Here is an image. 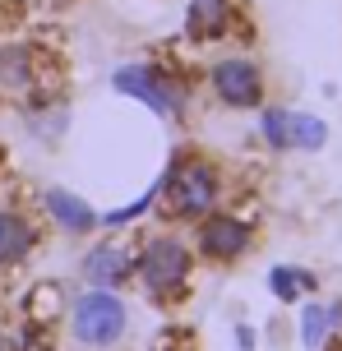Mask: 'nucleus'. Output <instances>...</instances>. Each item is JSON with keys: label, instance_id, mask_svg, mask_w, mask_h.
<instances>
[{"label": "nucleus", "instance_id": "obj_1", "mask_svg": "<svg viewBox=\"0 0 342 351\" xmlns=\"http://www.w3.org/2000/svg\"><path fill=\"white\" fill-rule=\"evenodd\" d=\"M158 194H162L167 217H204V213L217 208V199H222V180H217V167L208 158H199V153H180V158L167 167Z\"/></svg>", "mask_w": 342, "mask_h": 351}, {"label": "nucleus", "instance_id": "obj_2", "mask_svg": "<svg viewBox=\"0 0 342 351\" xmlns=\"http://www.w3.org/2000/svg\"><path fill=\"white\" fill-rule=\"evenodd\" d=\"M134 273L144 282V291L153 300H176L185 296V287L195 278V250L176 241V236H153L139 259H134Z\"/></svg>", "mask_w": 342, "mask_h": 351}, {"label": "nucleus", "instance_id": "obj_3", "mask_svg": "<svg viewBox=\"0 0 342 351\" xmlns=\"http://www.w3.org/2000/svg\"><path fill=\"white\" fill-rule=\"evenodd\" d=\"M125 324H130L125 300L116 296L111 287H93V291H84L70 305V328L84 347H111L116 337L125 333Z\"/></svg>", "mask_w": 342, "mask_h": 351}, {"label": "nucleus", "instance_id": "obj_4", "mask_svg": "<svg viewBox=\"0 0 342 351\" xmlns=\"http://www.w3.org/2000/svg\"><path fill=\"white\" fill-rule=\"evenodd\" d=\"M111 88L134 97V102L153 106L162 121H180L185 116V88H180V79H171L158 65H125V70L111 74Z\"/></svg>", "mask_w": 342, "mask_h": 351}, {"label": "nucleus", "instance_id": "obj_5", "mask_svg": "<svg viewBox=\"0 0 342 351\" xmlns=\"http://www.w3.org/2000/svg\"><path fill=\"white\" fill-rule=\"evenodd\" d=\"M250 227L241 222V217H232V213H204L199 217V231H195V250L204 254V259L213 263H236L245 250H250Z\"/></svg>", "mask_w": 342, "mask_h": 351}, {"label": "nucleus", "instance_id": "obj_6", "mask_svg": "<svg viewBox=\"0 0 342 351\" xmlns=\"http://www.w3.org/2000/svg\"><path fill=\"white\" fill-rule=\"evenodd\" d=\"M208 84H213V97L222 106H259L264 102V74L254 60H241V56H227L208 70Z\"/></svg>", "mask_w": 342, "mask_h": 351}, {"label": "nucleus", "instance_id": "obj_7", "mask_svg": "<svg viewBox=\"0 0 342 351\" xmlns=\"http://www.w3.org/2000/svg\"><path fill=\"white\" fill-rule=\"evenodd\" d=\"M42 56L28 42H0V97H37Z\"/></svg>", "mask_w": 342, "mask_h": 351}, {"label": "nucleus", "instance_id": "obj_8", "mask_svg": "<svg viewBox=\"0 0 342 351\" xmlns=\"http://www.w3.org/2000/svg\"><path fill=\"white\" fill-rule=\"evenodd\" d=\"M134 273V254L130 250H121V245H93L88 254H84V278L93 282V287H121V282Z\"/></svg>", "mask_w": 342, "mask_h": 351}, {"label": "nucleus", "instance_id": "obj_9", "mask_svg": "<svg viewBox=\"0 0 342 351\" xmlns=\"http://www.w3.org/2000/svg\"><path fill=\"white\" fill-rule=\"evenodd\" d=\"M33 250H37V227L19 208H5L0 213V273L19 268Z\"/></svg>", "mask_w": 342, "mask_h": 351}, {"label": "nucleus", "instance_id": "obj_10", "mask_svg": "<svg viewBox=\"0 0 342 351\" xmlns=\"http://www.w3.org/2000/svg\"><path fill=\"white\" fill-rule=\"evenodd\" d=\"M42 208L51 213L56 227L70 231V236H88V231L97 227V213H93L79 194H70V190H47L42 194Z\"/></svg>", "mask_w": 342, "mask_h": 351}, {"label": "nucleus", "instance_id": "obj_11", "mask_svg": "<svg viewBox=\"0 0 342 351\" xmlns=\"http://www.w3.org/2000/svg\"><path fill=\"white\" fill-rule=\"evenodd\" d=\"M227 23H232V0H190V10H185V33L195 42L222 37Z\"/></svg>", "mask_w": 342, "mask_h": 351}, {"label": "nucleus", "instance_id": "obj_12", "mask_svg": "<svg viewBox=\"0 0 342 351\" xmlns=\"http://www.w3.org/2000/svg\"><path fill=\"white\" fill-rule=\"evenodd\" d=\"M287 139H291V148H306V153H315V148H324V143H328V125L319 121V116L291 111V116H287Z\"/></svg>", "mask_w": 342, "mask_h": 351}, {"label": "nucleus", "instance_id": "obj_13", "mask_svg": "<svg viewBox=\"0 0 342 351\" xmlns=\"http://www.w3.org/2000/svg\"><path fill=\"white\" fill-rule=\"evenodd\" d=\"M342 310L338 305H306V315H301V342L306 347H324L328 328H338Z\"/></svg>", "mask_w": 342, "mask_h": 351}, {"label": "nucleus", "instance_id": "obj_14", "mask_svg": "<svg viewBox=\"0 0 342 351\" xmlns=\"http://www.w3.org/2000/svg\"><path fill=\"white\" fill-rule=\"evenodd\" d=\"M287 116H291V111H282V106H264V116H259V134H264V143H269V148H291V139H287Z\"/></svg>", "mask_w": 342, "mask_h": 351}, {"label": "nucleus", "instance_id": "obj_15", "mask_svg": "<svg viewBox=\"0 0 342 351\" xmlns=\"http://www.w3.org/2000/svg\"><path fill=\"white\" fill-rule=\"evenodd\" d=\"M269 287H273V296H278V300H296V296H301V287H315V278L301 273V268H273Z\"/></svg>", "mask_w": 342, "mask_h": 351}, {"label": "nucleus", "instance_id": "obj_16", "mask_svg": "<svg viewBox=\"0 0 342 351\" xmlns=\"http://www.w3.org/2000/svg\"><path fill=\"white\" fill-rule=\"evenodd\" d=\"M0 351H5V337H0Z\"/></svg>", "mask_w": 342, "mask_h": 351}]
</instances>
